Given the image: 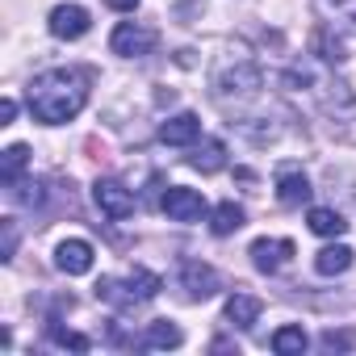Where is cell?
Returning <instances> with one entry per match:
<instances>
[{"instance_id":"6da1fadb","label":"cell","mask_w":356,"mask_h":356,"mask_svg":"<svg viewBox=\"0 0 356 356\" xmlns=\"http://www.w3.org/2000/svg\"><path fill=\"white\" fill-rule=\"evenodd\" d=\"M26 105L42 126H63L72 122L84 105H88V80L72 67H55L30 80L26 88Z\"/></svg>"},{"instance_id":"7a4b0ae2","label":"cell","mask_w":356,"mask_h":356,"mask_svg":"<svg viewBox=\"0 0 356 356\" xmlns=\"http://www.w3.org/2000/svg\"><path fill=\"white\" fill-rule=\"evenodd\" d=\"M159 289H163V281H159V273H151V268H134V273L122 277V281H118V277H101V281H97V298H101V302H113V306H122V310L151 302Z\"/></svg>"},{"instance_id":"3957f363","label":"cell","mask_w":356,"mask_h":356,"mask_svg":"<svg viewBox=\"0 0 356 356\" xmlns=\"http://www.w3.org/2000/svg\"><path fill=\"white\" fill-rule=\"evenodd\" d=\"M264 88V72L252 59H235L214 76V97L218 101H252Z\"/></svg>"},{"instance_id":"277c9868","label":"cell","mask_w":356,"mask_h":356,"mask_svg":"<svg viewBox=\"0 0 356 356\" xmlns=\"http://www.w3.org/2000/svg\"><path fill=\"white\" fill-rule=\"evenodd\" d=\"M176 289H181L189 302H210L222 289V277L202 260H181V268H176Z\"/></svg>"},{"instance_id":"5b68a950","label":"cell","mask_w":356,"mask_h":356,"mask_svg":"<svg viewBox=\"0 0 356 356\" xmlns=\"http://www.w3.org/2000/svg\"><path fill=\"white\" fill-rule=\"evenodd\" d=\"M159 210H163L172 222H202V218H210L206 197H202L197 189H185V185H172V189L163 193Z\"/></svg>"},{"instance_id":"8992f818","label":"cell","mask_w":356,"mask_h":356,"mask_svg":"<svg viewBox=\"0 0 356 356\" xmlns=\"http://www.w3.org/2000/svg\"><path fill=\"white\" fill-rule=\"evenodd\" d=\"M155 30H147V26H138V22H118L113 26V34H109V47H113V55H122V59H143V55H151L155 51Z\"/></svg>"},{"instance_id":"52a82bcc","label":"cell","mask_w":356,"mask_h":356,"mask_svg":"<svg viewBox=\"0 0 356 356\" xmlns=\"http://www.w3.org/2000/svg\"><path fill=\"white\" fill-rule=\"evenodd\" d=\"M92 202H97V210H101L105 218H113V222H122V218L134 214V193H130L122 181H109V176L92 185Z\"/></svg>"},{"instance_id":"ba28073f","label":"cell","mask_w":356,"mask_h":356,"mask_svg":"<svg viewBox=\"0 0 356 356\" xmlns=\"http://www.w3.org/2000/svg\"><path fill=\"white\" fill-rule=\"evenodd\" d=\"M51 34L55 38H63V42H76V38H84L88 34V26H92V17H88V9L84 5H59V9H51Z\"/></svg>"},{"instance_id":"9c48e42d","label":"cell","mask_w":356,"mask_h":356,"mask_svg":"<svg viewBox=\"0 0 356 356\" xmlns=\"http://www.w3.org/2000/svg\"><path fill=\"white\" fill-rule=\"evenodd\" d=\"M248 256H252L256 273H268V277H273V273H281V268L293 260V243H289V239H256Z\"/></svg>"},{"instance_id":"30bf717a","label":"cell","mask_w":356,"mask_h":356,"mask_svg":"<svg viewBox=\"0 0 356 356\" xmlns=\"http://www.w3.org/2000/svg\"><path fill=\"white\" fill-rule=\"evenodd\" d=\"M202 138V118L197 113H172L163 126H159V143H168V147H193Z\"/></svg>"},{"instance_id":"8fae6325","label":"cell","mask_w":356,"mask_h":356,"mask_svg":"<svg viewBox=\"0 0 356 356\" xmlns=\"http://www.w3.org/2000/svg\"><path fill=\"white\" fill-rule=\"evenodd\" d=\"M55 268L67 273V277H84V273L92 268V243H84V239H63V243L55 248Z\"/></svg>"},{"instance_id":"7c38bea8","label":"cell","mask_w":356,"mask_h":356,"mask_svg":"<svg viewBox=\"0 0 356 356\" xmlns=\"http://www.w3.org/2000/svg\"><path fill=\"white\" fill-rule=\"evenodd\" d=\"M181 343H185V331L176 323H168V318L147 323V331L138 339V348H147V352H168V348H181Z\"/></svg>"},{"instance_id":"4fadbf2b","label":"cell","mask_w":356,"mask_h":356,"mask_svg":"<svg viewBox=\"0 0 356 356\" xmlns=\"http://www.w3.org/2000/svg\"><path fill=\"white\" fill-rule=\"evenodd\" d=\"M189 168H197V172H222L227 168V143L222 138H202V143H193V155H189Z\"/></svg>"},{"instance_id":"5bb4252c","label":"cell","mask_w":356,"mask_h":356,"mask_svg":"<svg viewBox=\"0 0 356 356\" xmlns=\"http://www.w3.org/2000/svg\"><path fill=\"white\" fill-rule=\"evenodd\" d=\"M277 202L289 206V210L306 206V202H310V181H306L302 172H281V176H277Z\"/></svg>"},{"instance_id":"9a60e30c","label":"cell","mask_w":356,"mask_h":356,"mask_svg":"<svg viewBox=\"0 0 356 356\" xmlns=\"http://www.w3.org/2000/svg\"><path fill=\"white\" fill-rule=\"evenodd\" d=\"M256 318H260V298H252V293H231L227 298V323L231 327L248 331V327H256Z\"/></svg>"},{"instance_id":"2e32d148","label":"cell","mask_w":356,"mask_h":356,"mask_svg":"<svg viewBox=\"0 0 356 356\" xmlns=\"http://www.w3.org/2000/svg\"><path fill=\"white\" fill-rule=\"evenodd\" d=\"M352 268V248L348 243H331V248H323L318 256H314V273L318 277H339V273H348Z\"/></svg>"},{"instance_id":"e0dca14e","label":"cell","mask_w":356,"mask_h":356,"mask_svg":"<svg viewBox=\"0 0 356 356\" xmlns=\"http://www.w3.org/2000/svg\"><path fill=\"white\" fill-rule=\"evenodd\" d=\"M306 227H310L314 235H323V239H339V235L348 231V222L339 218V210H327V206H310Z\"/></svg>"},{"instance_id":"ac0fdd59","label":"cell","mask_w":356,"mask_h":356,"mask_svg":"<svg viewBox=\"0 0 356 356\" xmlns=\"http://www.w3.org/2000/svg\"><path fill=\"white\" fill-rule=\"evenodd\" d=\"M318 13L327 26H339V30H356V0H314Z\"/></svg>"},{"instance_id":"d6986e66","label":"cell","mask_w":356,"mask_h":356,"mask_svg":"<svg viewBox=\"0 0 356 356\" xmlns=\"http://www.w3.org/2000/svg\"><path fill=\"white\" fill-rule=\"evenodd\" d=\"M306 343H310V339H306V331H302L298 323H285V327L273 331V352H277V356H302Z\"/></svg>"},{"instance_id":"ffe728a7","label":"cell","mask_w":356,"mask_h":356,"mask_svg":"<svg viewBox=\"0 0 356 356\" xmlns=\"http://www.w3.org/2000/svg\"><path fill=\"white\" fill-rule=\"evenodd\" d=\"M30 168V147L26 143H13L9 151H5V159H0V185H13V181H22V172Z\"/></svg>"},{"instance_id":"44dd1931","label":"cell","mask_w":356,"mask_h":356,"mask_svg":"<svg viewBox=\"0 0 356 356\" xmlns=\"http://www.w3.org/2000/svg\"><path fill=\"white\" fill-rule=\"evenodd\" d=\"M243 206H235V202H222V206H214L210 210V231L214 235H235L239 227H243Z\"/></svg>"},{"instance_id":"7402d4cb","label":"cell","mask_w":356,"mask_h":356,"mask_svg":"<svg viewBox=\"0 0 356 356\" xmlns=\"http://www.w3.org/2000/svg\"><path fill=\"white\" fill-rule=\"evenodd\" d=\"M9 197H13L17 206H26V210H38V206L47 202V185H42V181H13V185H9Z\"/></svg>"},{"instance_id":"603a6c76","label":"cell","mask_w":356,"mask_h":356,"mask_svg":"<svg viewBox=\"0 0 356 356\" xmlns=\"http://www.w3.org/2000/svg\"><path fill=\"white\" fill-rule=\"evenodd\" d=\"M51 343H59V348H76V352H88L92 348V339L88 335H76V331H63L55 318H51Z\"/></svg>"},{"instance_id":"cb8c5ba5","label":"cell","mask_w":356,"mask_h":356,"mask_svg":"<svg viewBox=\"0 0 356 356\" xmlns=\"http://www.w3.org/2000/svg\"><path fill=\"white\" fill-rule=\"evenodd\" d=\"M318 343H323V352H348V348H352V331H335V327H327V331L318 335Z\"/></svg>"},{"instance_id":"d4e9b609","label":"cell","mask_w":356,"mask_h":356,"mask_svg":"<svg viewBox=\"0 0 356 356\" xmlns=\"http://www.w3.org/2000/svg\"><path fill=\"white\" fill-rule=\"evenodd\" d=\"M318 51H323V59H327V63H343V59H348V51H343V42H339V38H331L327 30L318 34Z\"/></svg>"},{"instance_id":"484cf974","label":"cell","mask_w":356,"mask_h":356,"mask_svg":"<svg viewBox=\"0 0 356 356\" xmlns=\"http://www.w3.org/2000/svg\"><path fill=\"white\" fill-rule=\"evenodd\" d=\"M0 231H5V248H0V260H13V256H17V222L5 218V222H0Z\"/></svg>"},{"instance_id":"4316f807","label":"cell","mask_w":356,"mask_h":356,"mask_svg":"<svg viewBox=\"0 0 356 356\" xmlns=\"http://www.w3.org/2000/svg\"><path fill=\"white\" fill-rule=\"evenodd\" d=\"M17 118V101L13 97H5V101H0V126H9Z\"/></svg>"},{"instance_id":"83f0119b","label":"cell","mask_w":356,"mask_h":356,"mask_svg":"<svg viewBox=\"0 0 356 356\" xmlns=\"http://www.w3.org/2000/svg\"><path fill=\"white\" fill-rule=\"evenodd\" d=\"M109 9H118V13H134L138 9V0H105Z\"/></svg>"}]
</instances>
